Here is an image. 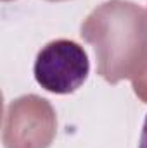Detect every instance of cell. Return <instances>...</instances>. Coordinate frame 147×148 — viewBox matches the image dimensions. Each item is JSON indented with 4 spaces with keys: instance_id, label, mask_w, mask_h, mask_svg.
Wrapping results in <instances>:
<instances>
[{
    "instance_id": "6da1fadb",
    "label": "cell",
    "mask_w": 147,
    "mask_h": 148,
    "mask_svg": "<svg viewBox=\"0 0 147 148\" xmlns=\"http://www.w3.org/2000/svg\"><path fill=\"white\" fill-rule=\"evenodd\" d=\"M81 38L97 57V73L107 83L137 79L147 69V10L133 2L109 0L81 24Z\"/></svg>"
},
{
    "instance_id": "5b68a950",
    "label": "cell",
    "mask_w": 147,
    "mask_h": 148,
    "mask_svg": "<svg viewBox=\"0 0 147 148\" xmlns=\"http://www.w3.org/2000/svg\"><path fill=\"white\" fill-rule=\"evenodd\" d=\"M139 148H147V115H146V121H144V127H142V134H140Z\"/></svg>"
},
{
    "instance_id": "3957f363",
    "label": "cell",
    "mask_w": 147,
    "mask_h": 148,
    "mask_svg": "<svg viewBox=\"0 0 147 148\" xmlns=\"http://www.w3.org/2000/svg\"><path fill=\"white\" fill-rule=\"evenodd\" d=\"M55 112L37 95H24L10 102L3 121L5 148H49L55 136Z\"/></svg>"
},
{
    "instance_id": "7a4b0ae2",
    "label": "cell",
    "mask_w": 147,
    "mask_h": 148,
    "mask_svg": "<svg viewBox=\"0 0 147 148\" xmlns=\"http://www.w3.org/2000/svg\"><path fill=\"white\" fill-rule=\"evenodd\" d=\"M90 73V60L81 45L73 40L47 43L35 59L37 83L55 95H69L83 86Z\"/></svg>"
},
{
    "instance_id": "277c9868",
    "label": "cell",
    "mask_w": 147,
    "mask_h": 148,
    "mask_svg": "<svg viewBox=\"0 0 147 148\" xmlns=\"http://www.w3.org/2000/svg\"><path fill=\"white\" fill-rule=\"evenodd\" d=\"M132 83H133L135 93H137L144 102H147V69H146V73L142 74V76H139V77L133 79Z\"/></svg>"
}]
</instances>
